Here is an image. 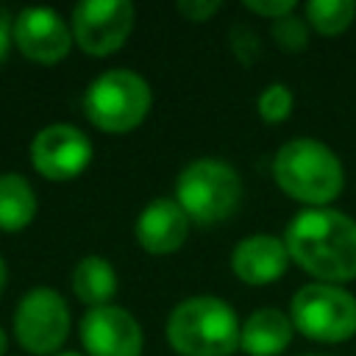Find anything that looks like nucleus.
Masks as SVG:
<instances>
[{"label": "nucleus", "mask_w": 356, "mask_h": 356, "mask_svg": "<svg viewBox=\"0 0 356 356\" xmlns=\"http://www.w3.org/2000/svg\"><path fill=\"white\" fill-rule=\"evenodd\" d=\"M289 259L323 281L356 278V222L334 209L295 214L284 239Z\"/></svg>", "instance_id": "obj_1"}, {"label": "nucleus", "mask_w": 356, "mask_h": 356, "mask_svg": "<svg viewBox=\"0 0 356 356\" xmlns=\"http://www.w3.org/2000/svg\"><path fill=\"white\" fill-rule=\"evenodd\" d=\"M239 323L220 298H189L167 320V339L181 356H228L239 345Z\"/></svg>", "instance_id": "obj_2"}, {"label": "nucleus", "mask_w": 356, "mask_h": 356, "mask_svg": "<svg viewBox=\"0 0 356 356\" xmlns=\"http://www.w3.org/2000/svg\"><path fill=\"white\" fill-rule=\"evenodd\" d=\"M275 184L295 200L328 203L342 192V164L339 159L314 139L286 142L273 161Z\"/></svg>", "instance_id": "obj_3"}, {"label": "nucleus", "mask_w": 356, "mask_h": 356, "mask_svg": "<svg viewBox=\"0 0 356 356\" xmlns=\"http://www.w3.org/2000/svg\"><path fill=\"white\" fill-rule=\"evenodd\" d=\"M242 197L239 175L214 159H200L192 161L175 184V200L186 211L189 220L200 225H211L225 220Z\"/></svg>", "instance_id": "obj_4"}, {"label": "nucleus", "mask_w": 356, "mask_h": 356, "mask_svg": "<svg viewBox=\"0 0 356 356\" xmlns=\"http://www.w3.org/2000/svg\"><path fill=\"white\" fill-rule=\"evenodd\" d=\"M83 108L97 128L125 134L145 120L150 108V86L131 70H108L86 89Z\"/></svg>", "instance_id": "obj_5"}, {"label": "nucleus", "mask_w": 356, "mask_h": 356, "mask_svg": "<svg viewBox=\"0 0 356 356\" xmlns=\"http://www.w3.org/2000/svg\"><path fill=\"white\" fill-rule=\"evenodd\" d=\"M292 325L320 342L350 339L356 334V298L334 284L300 286L292 298Z\"/></svg>", "instance_id": "obj_6"}, {"label": "nucleus", "mask_w": 356, "mask_h": 356, "mask_svg": "<svg viewBox=\"0 0 356 356\" xmlns=\"http://www.w3.org/2000/svg\"><path fill=\"white\" fill-rule=\"evenodd\" d=\"M70 331V309L50 286L31 289L14 314V334L31 353H53Z\"/></svg>", "instance_id": "obj_7"}, {"label": "nucleus", "mask_w": 356, "mask_h": 356, "mask_svg": "<svg viewBox=\"0 0 356 356\" xmlns=\"http://www.w3.org/2000/svg\"><path fill=\"white\" fill-rule=\"evenodd\" d=\"M134 6L128 0H86L72 8V36L92 56L114 53L131 33Z\"/></svg>", "instance_id": "obj_8"}, {"label": "nucleus", "mask_w": 356, "mask_h": 356, "mask_svg": "<svg viewBox=\"0 0 356 356\" xmlns=\"http://www.w3.org/2000/svg\"><path fill=\"white\" fill-rule=\"evenodd\" d=\"M92 159V142L83 131L67 122H56L42 128L31 142V161L33 167L50 181H70Z\"/></svg>", "instance_id": "obj_9"}, {"label": "nucleus", "mask_w": 356, "mask_h": 356, "mask_svg": "<svg viewBox=\"0 0 356 356\" xmlns=\"http://www.w3.org/2000/svg\"><path fill=\"white\" fill-rule=\"evenodd\" d=\"M83 348L92 356H139L142 328L120 306H97L81 323Z\"/></svg>", "instance_id": "obj_10"}, {"label": "nucleus", "mask_w": 356, "mask_h": 356, "mask_svg": "<svg viewBox=\"0 0 356 356\" xmlns=\"http://www.w3.org/2000/svg\"><path fill=\"white\" fill-rule=\"evenodd\" d=\"M14 42L28 58L56 64L70 53L72 33L53 8H25L14 19Z\"/></svg>", "instance_id": "obj_11"}, {"label": "nucleus", "mask_w": 356, "mask_h": 356, "mask_svg": "<svg viewBox=\"0 0 356 356\" xmlns=\"http://www.w3.org/2000/svg\"><path fill=\"white\" fill-rule=\"evenodd\" d=\"M189 231V217L178 200L156 197L136 220V239L150 253H172L184 245Z\"/></svg>", "instance_id": "obj_12"}, {"label": "nucleus", "mask_w": 356, "mask_h": 356, "mask_svg": "<svg viewBox=\"0 0 356 356\" xmlns=\"http://www.w3.org/2000/svg\"><path fill=\"white\" fill-rule=\"evenodd\" d=\"M286 264H289L286 245L267 234L242 239L231 256V267L245 284H270L278 275H284Z\"/></svg>", "instance_id": "obj_13"}, {"label": "nucleus", "mask_w": 356, "mask_h": 356, "mask_svg": "<svg viewBox=\"0 0 356 356\" xmlns=\"http://www.w3.org/2000/svg\"><path fill=\"white\" fill-rule=\"evenodd\" d=\"M292 339V323L278 309H259L242 325L239 345L250 356H275Z\"/></svg>", "instance_id": "obj_14"}, {"label": "nucleus", "mask_w": 356, "mask_h": 356, "mask_svg": "<svg viewBox=\"0 0 356 356\" xmlns=\"http://www.w3.org/2000/svg\"><path fill=\"white\" fill-rule=\"evenodd\" d=\"M33 214H36L33 186L17 172L0 175V228L19 231L33 220Z\"/></svg>", "instance_id": "obj_15"}, {"label": "nucleus", "mask_w": 356, "mask_h": 356, "mask_svg": "<svg viewBox=\"0 0 356 356\" xmlns=\"http://www.w3.org/2000/svg\"><path fill=\"white\" fill-rule=\"evenodd\" d=\"M72 289L92 309L106 306V300L117 292L114 267L100 256H86L83 261H78V267L72 273Z\"/></svg>", "instance_id": "obj_16"}, {"label": "nucleus", "mask_w": 356, "mask_h": 356, "mask_svg": "<svg viewBox=\"0 0 356 356\" xmlns=\"http://www.w3.org/2000/svg\"><path fill=\"white\" fill-rule=\"evenodd\" d=\"M356 14V3L353 0H312L306 6V19L314 25V31L334 36L342 33Z\"/></svg>", "instance_id": "obj_17"}, {"label": "nucleus", "mask_w": 356, "mask_h": 356, "mask_svg": "<svg viewBox=\"0 0 356 356\" xmlns=\"http://www.w3.org/2000/svg\"><path fill=\"white\" fill-rule=\"evenodd\" d=\"M292 111V95L284 83H273L261 92L259 97V114L267 120V122H281L286 120Z\"/></svg>", "instance_id": "obj_18"}, {"label": "nucleus", "mask_w": 356, "mask_h": 356, "mask_svg": "<svg viewBox=\"0 0 356 356\" xmlns=\"http://www.w3.org/2000/svg\"><path fill=\"white\" fill-rule=\"evenodd\" d=\"M273 36H275V42H278L284 50H289V53L303 50L306 42H309L306 25H303L300 19H295V17H281V19H275V25H273Z\"/></svg>", "instance_id": "obj_19"}, {"label": "nucleus", "mask_w": 356, "mask_h": 356, "mask_svg": "<svg viewBox=\"0 0 356 356\" xmlns=\"http://www.w3.org/2000/svg\"><path fill=\"white\" fill-rule=\"evenodd\" d=\"M245 8H250V11L261 14V17H275V19H281V17H289V14L295 11V3H292V0H248Z\"/></svg>", "instance_id": "obj_20"}, {"label": "nucleus", "mask_w": 356, "mask_h": 356, "mask_svg": "<svg viewBox=\"0 0 356 356\" xmlns=\"http://www.w3.org/2000/svg\"><path fill=\"white\" fill-rule=\"evenodd\" d=\"M217 8H220L217 0H181V3H178V11H181L184 17H189L192 22H203V19L211 17Z\"/></svg>", "instance_id": "obj_21"}, {"label": "nucleus", "mask_w": 356, "mask_h": 356, "mask_svg": "<svg viewBox=\"0 0 356 356\" xmlns=\"http://www.w3.org/2000/svg\"><path fill=\"white\" fill-rule=\"evenodd\" d=\"M11 36H14V22H11V14L0 6V64L8 53V44H11Z\"/></svg>", "instance_id": "obj_22"}, {"label": "nucleus", "mask_w": 356, "mask_h": 356, "mask_svg": "<svg viewBox=\"0 0 356 356\" xmlns=\"http://www.w3.org/2000/svg\"><path fill=\"white\" fill-rule=\"evenodd\" d=\"M6 345H8V339H6V331L0 328V356L6 353Z\"/></svg>", "instance_id": "obj_23"}, {"label": "nucleus", "mask_w": 356, "mask_h": 356, "mask_svg": "<svg viewBox=\"0 0 356 356\" xmlns=\"http://www.w3.org/2000/svg\"><path fill=\"white\" fill-rule=\"evenodd\" d=\"M3 284H6V264H3V259H0V289H3Z\"/></svg>", "instance_id": "obj_24"}, {"label": "nucleus", "mask_w": 356, "mask_h": 356, "mask_svg": "<svg viewBox=\"0 0 356 356\" xmlns=\"http://www.w3.org/2000/svg\"><path fill=\"white\" fill-rule=\"evenodd\" d=\"M58 356H78V353H58Z\"/></svg>", "instance_id": "obj_25"}, {"label": "nucleus", "mask_w": 356, "mask_h": 356, "mask_svg": "<svg viewBox=\"0 0 356 356\" xmlns=\"http://www.w3.org/2000/svg\"><path fill=\"white\" fill-rule=\"evenodd\" d=\"M309 356H317V353H309Z\"/></svg>", "instance_id": "obj_26"}]
</instances>
